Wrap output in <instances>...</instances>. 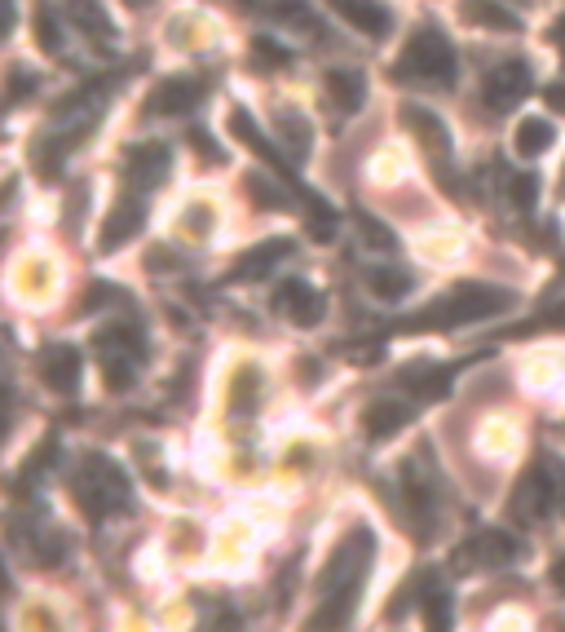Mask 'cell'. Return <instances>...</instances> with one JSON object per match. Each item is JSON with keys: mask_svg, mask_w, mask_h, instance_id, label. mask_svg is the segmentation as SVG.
<instances>
[{"mask_svg": "<svg viewBox=\"0 0 565 632\" xmlns=\"http://www.w3.org/2000/svg\"><path fill=\"white\" fill-rule=\"evenodd\" d=\"M372 558H376V540H372L367 526L350 531L331 549V558L318 571V601L322 606L314 610L309 628H341L354 615V601H358V588L372 571Z\"/></svg>", "mask_w": 565, "mask_h": 632, "instance_id": "1", "label": "cell"}, {"mask_svg": "<svg viewBox=\"0 0 565 632\" xmlns=\"http://www.w3.org/2000/svg\"><path fill=\"white\" fill-rule=\"evenodd\" d=\"M517 305V292L508 288H495V283H456L446 296H437L428 309H420L415 319H407L411 332L420 328H464V324H482V319H495V314L513 309Z\"/></svg>", "mask_w": 565, "mask_h": 632, "instance_id": "2", "label": "cell"}, {"mask_svg": "<svg viewBox=\"0 0 565 632\" xmlns=\"http://www.w3.org/2000/svg\"><path fill=\"white\" fill-rule=\"evenodd\" d=\"M71 491H75L80 508H84L93 522L116 517V513H125V508L133 504V491H129L125 469H120L116 460L97 456V452L84 456V460L75 465V473H71Z\"/></svg>", "mask_w": 565, "mask_h": 632, "instance_id": "3", "label": "cell"}, {"mask_svg": "<svg viewBox=\"0 0 565 632\" xmlns=\"http://www.w3.org/2000/svg\"><path fill=\"white\" fill-rule=\"evenodd\" d=\"M393 75L402 84H450L456 80V49L437 27H415V36L407 40L402 58L393 62Z\"/></svg>", "mask_w": 565, "mask_h": 632, "instance_id": "4", "label": "cell"}, {"mask_svg": "<svg viewBox=\"0 0 565 632\" xmlns=\"http://www.w3.org/2000/svg\"><path fill=\"white\" fill-rule=\"evenodd\" d=\"M530 89H534L530 62L508 58V62H499V67L486 75V84H482V102H486L491 112H513L521 97H530Z\"/></svg>", "mask_w": 565, "mask_h": 632, "instance_id": "5", "label": "cell"}, {"mask_svg": "<svg viewBox=\"0 0 565 632\" xmlns=\"http://www.w3.org/2000/svg\"><path fill=\"white\" fill-rule=\"evenodd\" d=\"M552 500H556V487H552V469H543V465H530L521 478H517V487H513V517L521 522V526H530V522H539L548 508H552Z\"/></svg>", "mask_w": 565, "mask_h": 632, "instance_id": "6", "label": "cell"}, {"mask_svg": "<svg viewBox=\"0 0 565 632\" xmlns=\"http://www.w3.org/2000/svg\"><path fill=\"white\" fill-rule=\"evenodd\" d=\"M270 305H274V314L292 319L296 328H314V324L322 319V309H327L322 292H318V288H309L305 279H283V283L274 288Z\"/></svg>", "mask_w": 565, "mask_h": 632, "instance_id": "7", "label": "cell"}, {"mask_svg": "<svg viewBox=\"0 0 565 632\" xmlns=\"http://www.w3.org/2000/svg\"><path fill=\"white\" fill-rule=\"evenodd\" d=\"M231 133H235L239 142H248V147H252V155H261V160H266V164H270V168H274V173H279V177H283V182L296 190V195H305V186H301V177H296V168H292V155L274 151V142H270L261 129H257V120H252L248 112H231Z\"/></svg>", "mask_w": 565, "mask_h": 632, "instance_id": "8", "label": "cell"}, {"mask_svg": "<svg viewBox=\"0 0 565 632\" xmlns=\"http://www.w3.org/2000/svg\"><path fill=\"white\" fill-rule=\"evenodd\" d=\"M142 226H146V203L133 199V195H125V199L106 213V222H102V231H97V248H102V253H116V248H125Z\"/></svg>", "mask_w": 565, "mask_h": 632, "instance_id": "9", "label": "cell"}, {"mask_svg": "<svg viewBox=\"0 0 565 632\" xmlns=\"http://www.w3.org/2000/svg\"><path fill=\"white\" fill-rule=\"evenodd\" d=\"M40 381L54 389V394H75L80 385V350L67 346V341H54L40 350Z\"/></svg>", "mask_w": 565, "mask_h": 632, "instance_id": "10", "label": "cell"}, {"mask_svg": "<svg viewBox=\"0 0 565 632\" xmlns=\"http://www.w3.org/2000/svg\"><path fill=\"white\" fill-rule=\"evenodd\" d=\"M199 102H203V84L177 75V80H164V84L146 97V112H151V116H186V112L199 107Z\"/></svg>", "mask_w": 565, "mask_h": 632, "instance_id": "11", "label": "cell"}, {"mask_svg": "<svg viewBox=\"0 0 565 632\" xmlns=\"http://www.w3.org/2000/svg\"><path fill=\"white\" fill-rule=\"evenodd\" d=\"M517 558V545L499 531H482L473 536L460 553H456V566H478V571H491V566H508Z\"/></svg>", "mask_w": 565, "mask_h": 632, "instance_id": "12", "label": "cell"}, {"mask_svg": "<svg viewBox=\"0 0 565 632\" xmlns=\"http://www.w3.org/2000/svg\"><path fill=\"white\" fill-rule=\"evenodd\" d=\"M398 385L407 389V394H415L420 402H437V398H446L450 394V372L446 367H437V363H407V367H398Z\"/></svg>", "mask_w": 565, "mask_h": 632, "instance_id": "13", "label": "cell"}, {"mask_svg": "<svg viewBox=\"0 0 565 632\" xmlns=\"http://www.w3.org/2000/svg\"><path fill=\"white\" fill-rule=\"evenodd\" d=\"M331 10L341 14L350 27H358L363 36H389V27H393V14H389V5H380V0H331Z\"/></svg>", "mask_w": 565, "mask_h": 632, "instance_id": "14", "label": "cell"}, {"mask_svg": "<svg viewBox=\"0 0 565 632\" xmlns=\"http://www.w3.org/2000/svg\"><path fill=\"white\" fill-rule=\"evenodd\" d=\"M292 253H296L292 239H266V244H257L252 253H244V257L235 261L231 279H266V274H270L274 266H283Z\"/></svg>", "mask_w": 565, "mask_h": 632, "instance_id": "15", "label": "cell"}, {"mask_svg": "<svg viewBox=\"0 0 565 632\" xmlns=\"http://www.w3.org/2000/svg\"><path fill=\"white\" fill-rule=\"evenodd\" d=\"M322 89H327V97L336 102V112H345V116H354L363 102H367V80H363V71H350V67L327 71V75H322Z\"/></svg>", "mask_w": 565, "mask_h": 632, "instance_id": "16", "label": "cell"}, {"mask_svg": "<svg viewBox=\"0 0 565 632\" xmlns=\"http://www.w3.org/2000/svg\"><path fill=\"white\" fill-rule=\"evenodd\" d=\"M407 420H411V407H407V402L380 398V402H372V407L363 411V430H367L372 443H385V438H393V434L407 425Z\"/></svg>", "mask_w": 565, "mask_h": 632, "instance_id": "17", "label": "cell"}, {"mask_svg": "<svg viewBox=\"0 0 565 632\" xmlns=\"http://www.w3.org/2000/svg\"><path fill=\"white\" fill-rule=\"evenodd\" d=\"M402 491H407V504L415 513V522L424 526V531H433V517H437V500H433V482L424 478V469L415 460L402 465Z\"/></svg>", "mask_w": 565, "mask_h": 632, "instance_id": "18", "label": "cell"}, {"mask_svg": "<svg viewBox=\"0 0 565 632\" xmlns=\"http://www.w3.org/2000/svg\"><path fill=\"white\" fill-rule=\"evenodd\" d=\"M164 173H168V151L155 147V142L133 147L129 160H125V177H129V186H160Z\"/></svg>", "mask_w": 565, "mask_h": 632, "instance_id": "19", "label": "cell"}, {"mask_svg": "<svg viewBox=\"0 0 565 632\" xmlns=\"http://www.w3.org/2000/svg\"><path fill=\"white\" fill-rule=\"evenodd\" d=\"M402 125L442 160L446 151H450V133H446V125L433 116V112H424V107H415V102H407V107H402Z\"/></svg>", "mask_w": 565, "mask_h": 632, "instance_id": "20", "label": "cell"}, {"mask_svg": "<svg viewBox=\"0 0 565 632\" xmlns=\"http://www.w3.org/2000/svg\"><path fill=\"white\" fill-rule=\"evenodd\" d=\"M67 5H71V23H75V27H80L97 49L116 40V27H110L102 0H67Z\"/></svg>", "mask_w": 565, "mask_h": 632, "instance_id": "21", "label": "cell"}, {"mask_svg": "<svg viewBox=\"0 0 565 632\" xmlns=\"http://www.w3.org/2000/svg\"><path fill=\"white\" fill-rule=\"evenodd\" d=\"M464 23L486 27V32H521V19L504 5V0H464Z\"/></svg>", "mask_w": 565, "mask_h": 632, "instance_id": "22", "label": "cell"}, {"mask_svg": "<svg viewBox=\"0 0 565 632\" xmlns=\"http://www.w3.org/2000/svg\"><path fill=\"white\" fill-rule=\"evenodd\" d=\"M93 341H97V350H120V354H133V359L146 354V332L138 324H106V328H97Z\"/></svg>", "mask_w": 565, "mask_h": 632, "instance_id": "23", "label": "cell"}, {"mask_svg": "<svg viewBox=\"0 0 565 632\" xmlns=\"http://www.w3.org/2000/svg\"><path fill=\"white\" fill-rule=\"evenodd\" d=\"M279 138H283L292 164H305V155H309V147H314V133H309V125H305L296 112H283V116H279Z\"/></svg>", "mask_w": 565, "mask_h": 632, "instance_id": "24", "label": "cell"}, {"mask_svg": "<svg viewBox=\"0 0 565 632\" xmlns=\"http://www.w3.org/2000/svg\"><path fill=\"white\" fill-rule=\"evenodd\" d=\"M138 363H142V359H133V354H120V350H102V376H106V385L116 389V394H125V389L133 385V372H138Z\"/></svg>", "mask_w": 565, "mask_h": 632, "instance_id": "25", "label": "cell"}, {"mask_svg": "<svg viewBox=\"0 0 565 632\" xmlns=\"http://www.w3.org/2000/svg\"><path fill=\"white\" fill-rule=\"evenodd\" d=\"M367 288L380 296V301H402L407 292H411V279L402 274V270H389V266H376V270H367Z\"/></svg>", "mask_w": 565, "mask_h": 632, "instance_id": "26", "label": "cell"}, {"mask_svg": "<svg viewBox=\"0 0 565 632\" xmlns=\"http://www.w3.org/2000/svg\"><path fill=\"white\" fill-rule=\"evenodd\" d=\"M548 147H552V125H548V120L530 116V120L517 125V151H521V155H543Z\"/></svg>", "mask_w": 565, "mask_h": 632, "instance_id": "27", "label": "cell"}, {"mask_svg": "<svg viewBox=\"0 0 565 632\" xmlns=\"http://www.w3.org/2000/svg\"><path fill=\"white\" fill-rule=\"evenodd\" d=\"M257 389H261V372H257V367H239V372H235V398H231L235 416L257 411Z\"/></svg>", "mask_w": 565, "mask_h": 632, "instance_id": "28", "label": "cell"}, {"mask_svg": "<svg viewBox=\"0 0 565 632\" xmlns=\"http://www.w3.org/2000/svg\"><path fill=\"white\" fill-rule=\"evenodd\" d=\"M32 32H36V40H40L45 54H62V27H58V19H54L49 5H36V14H32Z\"/></svg>", "mask_w": 565, "mask_h": 632, "instance_id": "29", "label": "cell"}, {"mask_svg": "<svg viewBox=\"0 0 565 632\" xmlns=\"http://www.w3.org/2000/svg\"><path fill=\"white\" fill-rule=\"evenodd\" d=\"M309 235L318 244H331L336 239V213H331V203L327 199H314L309 195Z\"/></svg>", "mask_w": 565, "mask_h": 632, "instance_id": "30", "label": "cell"}, {"mask_svg": "<svg viewBox=\"0 0 565 632\" xmlns=\"http://www.w3.org/2000/svg\"><path fill=\"white\" fill-rule=\"evenodd\" d=\"M54 456H58V438H45V443H40V452H32V456H27L23 478H19V495H23V491H27V487H32V482H36V478L49 469V460H54Z\"/></svg>", "mask_w": 565, "mask_h": 632, "instance_id": "31", "label": "cell"}, {"mask_svg": "<svg viewBox=\"0 0 565 632\" xmlns=\"http://www.w3.org/2000/svg\"><path fill=\"white\" fill-rule=\"evenodd\" d=\"M354 222H358V231H363V235H367L376 248H385V253H393V248H398V235H393L389 226H380V222L367 213V208H354Z\"/></svg>", "mask_w": 565, "mask_h": 632, "instance_id": "32", "label": "cell"}, {"mask_svg": "<svg viewBox=\"0 0 565 632\" xmlns=\"http://www.w3.org/2000/svg\"><path fill=\"white\" fill-rule=\"evenodd\" d=\"M244 186H248V199L261 203V208H287V199H292L287 190H274L266 177H248Z\"/></svg>", "mask_w": 565, "mask_h": 632, "instance_id": "33", "label": "cell"}, {"mask_svg": "<svg viewBox=\"0 0 565 632\" xmlns=\"http://www.w3.org/2000/svg\"><path fill=\"white\" fill-rule=\"evenodd\" d=\"M252 58L266 62V67H287V62H292V49L279 45V40H270V36H257V40H252Z\"/></svg>", "mask_w": 565, "mask_h": 632, "instance_id": "34", "label": "cell"}, {"mask_svg": "<svg viewBox=\"0 0 565 632\" xmlns=\"http://www.w3.org/2000/svg\"><path fill=\"white\" fill-rule=\"evenodd\" d=\"M508 190H513V203L521 208V213H530V208L539 203V177L534 173H517Z\"/></svg>", "mask_w": 565, "mask_h": 632, "instance_id": "35", "label": "cell"}, {"mask_svg": "<svg viewBox=\"0 0 565 632\" xmlns=\"http://www.w3.org/2000/svg\"><path fill=\"white\" fill-rule=\"evenodd\" d=\"M420 606H424V619H428L433 628H446V623H450V597H446L442 588H433L428 601H420Z\"/></svg>", "mask_w": 565, "mask_h": 632, "instance_id": "36", "label": "cell"}, {"mask_svg": "<svg viewBox=\"0 0 565 632\" xmlns=\"http://www.w3.org/2000/svg\"><path fill=\"white\" fill-rule=\"evenodd\" d=\"M190 142H195V151H199V160H212V164H225V151H216V142L203 133V129H195L190 133Z\"/></svg>", "mask_w": 565, "mask_h": 632, "instance_id": "37", "label": "cell"}, {"mask_svg": "<svg viewBox=\"0 0 565 632\" xmlns=\"http://www.w3.org/2000/svg\"><path fill=\"white\" fill-rule=\"evenodd\" d=\"M32 89H36V80H32V75L23 71V67H14V71H10V102H19V97H27Z\"/></svg>", "mask_w": 565, "mask_h": 632, "instance_id": "38", "label": "cell"}, {"mask_svg": "<svg viewBox=\"0 0 565 632\" xmlns=\"http://www.w3.org/2000/svg\"><path fill=\"white\" fill-rule=\"evenodd\" d=\"M543 97H548V107H552V112H561V116H565V80H556V84H552Z\"/></svg>", "mask_w": 565, "mask_h": 632, "instance_id": "39", "label": "cell"}, {"mask_svg": "<svg viewBox=\"0 0 565 632\" xmlns=\"http://www.w3.org/2000/svg\"><path fill=\"white\" fill-rule=\"evenodd\" d=\"M190 231H195V235H203V231H208V208H199V203L190 208Z\"/></svg>", "mask_w": 565, "mask_h": 632, "instance_id": "40", "label": "cell"}, {"mask_svg": "<svg viewBox=\"0 0 565 632\" xmlns=\"http://www.w3.org/2000/svg\"><path fill=\"white\" fill-rule=\"evenodd\" d=\"M552 588H556V593H565V558H556V562H552Z\"/></svg>", "mask_w": 565, "mask_h": 632, "instance_id": "41", "label": "cell"}, {"mask_svg": "<svg viewBox=\"0 0 565 632\" xmlns=\"http://www.w3.org/2000/svg\"><path fill=\"white\" fill-rule=\"evenodd\" d=\"M548 36H552V45H556L561 54H565V14H561V19L552 23V32H548Z\"/></svg>", "mask_w": 565, "mask_h": 632, "instance_id": "42", "label": "cell"}, {"mask_svg": "<svg viewBox=\"0 0 565 632\" xmlns=\"http://www.w3.org/2000/svg\"><path fill=\"white\" fill-rule=\"evenodd\" d=\"M556 500L565 504V469H556Z\"/></svg>", "mask_w": 565, "mask_h": 632, "instance_id": "43", "label": "cell"}, {"mask_svg": "<svg viewBox=\"0 0 565 632\" xmlns=\"http://www.w3.org/2000/svg\"><path fill=\"white\" fill-rule=\"evenodd\" d=\"M561 195H565V173H561Z\"/></svg>", "mask_w": 565, "mask_h": 632, "instance_id": "44", "label": "cell"}, {"mask_svg": "<svg viewBox=\"0 0 565 632\" xmlns=\"http://www.w3.org/2000/svg\"><path fill=\"white\" fill-rule=\"evenodd\" d=\"M129 5H142V0H129Z\"/></svg>", "mask_w": 565, "mask_h": 632, "instance_id": "45", "label": "cell"}]
</instances>
